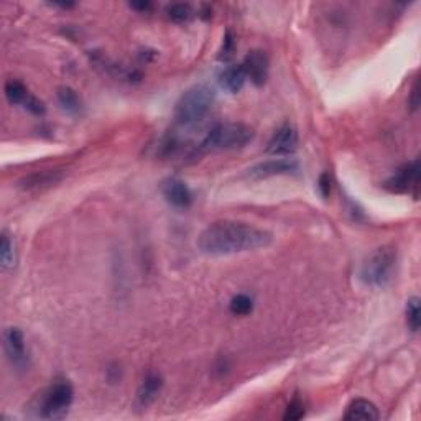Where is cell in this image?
Masks as SVG:
<instances>
[{"label":"cell","mask_w":421,"mask_h":421,"mask_svg":"<svg viewBox=\"0 0 421 421\" xmlns=\"http://www.w3.org/2000/svg\"><path fill=\"white\" fill-rule=\"evenodd\" d=\"M273 235L247 222L219 221L210 224L197 237V248L210 257L234 255L268 247Z\"/></svg>","instance_id":"cell-1"},{"label":"cell","mask_w":421,"mask_h":421,"mask_svg":"<svg viewBox=\"0 0 421 421\" xmlns=\"http://www.w3.org/2000/svg\"><path fill=\"white\" fill-rule=\"evenodd\" d=\"M216 92L208 84H197L188 89L179 97L175 107V120L182 127H193L199 124L214 104Z\"/></svg>","instance_id":"cell-2"},{"label":"cell","mask_w":421,"mask_h":421,"mask_svg":"<svg viewBox=\"0 0 421 421\" xmlns=\"http://www.w3.org/2000/svg\"><path fill=\"white\" fill-rule=\"evenodd\" d=\"M72 386L68 380L53 382L48 389L38 393V397L33 402L32 410L35 411V416L43 420H63L70 411L72 403Z\"/></svg>","instance_id":"cell-3"},{"label":"cell","mask_w":421,"mask_h":421,"mask_svg":"<svg viewBox=\"0 0 421 421\" xmlns=\"http://www.w3.org/2000/svg\"><path fill=\"white\" fill-rule=\"evenodd\" d=\"M397 265V251L392 246L379 247L365 259L360 268V280L367 286L382 288L393 278Z\"/></svg>","instance_id":"cell-4"},{"label":"cell","mask_w":421,"mask_h":421,"mask_svg":"<svg viewBox=\"0 0 421 421\" xmlns=\"http://www.w3.org/2000/svg\"><path fill=\"white\" fill-rule=\"evenodd\" d=\"M253 137L255 132L247 124L224 122L210 128L201 145L206 150H235L251 144Z\"/></svg>","instance_id":"cell-5"},{"label":"cell","mask_w":421,"mask_h":421,"mask_svg":"<svg viewBox=\"0 0 421 421\" xmlns=\"http://www.w3.org/2000/svg\"><path fill=\"white\" fill-rule=\"evenodd\" d=\"M3 351L7 359L17 369H27L30 365V355L25 336L19 328H7L3 331Z\"/></svg>","instance_id":"cell-6"},{"label":"cell","mask_w":421,"mask_h":421,"mask_svg":"<svg viewBox=\"0 0 421 421\" xmlns=\"http://www.w3.org/2000/svg\"><path fill=\"white\" fill-rule=\"evenodd\" d=\"M420 186V165L418 160L408 163L385 183L386 190L392 193H418Z\"/></svg>","instance_id":"cell-7"},{"label":"cell","mask_w":421,"mask_h":421,"mask_svg":"<svg viewBox=\"0 0 421 421\" xmlns=\"http://www.w3.org/2000/svg\"><path fill=\"white\" fill-rule=\"evenodd\" d=\"M298 148V132L291 124H283L268 140L267 152L275 157H286Z\"/></svg>","instance_id":"cell-8"},{"label":"cell","mask_w":421,"mask_h":421,"mask_svg":"<svg viewBox=\"0 0 421 421\" xmlns=\"http://www.w3.org/2000/svg\"><path fill=\"white\" fill-rule=\"evenodd\" d=\"M268 57L265 51L252 50L248 51L247 57L244 58L242 68L246 72L247 79H251L255 86H264L268 77Z\"/></svg>","instance_id":"cell-9"},{"label":"cell","mask_w":421,"mask_h":421,"mask_svg":"<svg viewBox=\"0 0 421 421\" xmlns=\"http://www.w3.org/2000/svg\"><path fill=\"white\" fill-rule=\"evenodd\" d=\"M298 171V163L288 158H273V160L262 161L259 165L252 166L248 170V176L255 179L270 178V176H280V175H290Z\"/></svg>","instance_id":"cell-10"},{"label":"cell","mask_w":421,"mask_h":421,"mask_svg":"<svg viewBox=\"0 0 421 421\" xmlns=\"http://www.w3.org/2000/svg\"><path fill=\"white\" fill-rule=\"evenodd\" d=\"M161 193L171 206L178 209L190 208L193 203V193L188 184L179 178H168L161 183Z\"/></svg>","instance_id":"cell-11"},{"label":"cell","mask_w":421,"mask_h":421,"mask_svg":"<svg viewBox=\"0 0 421 421\" xmlns=\"http://www.w3.org/2000/svg\"><path fill=\"white\" fill-rule=\"evenodd\" d=\"M163 389V379L158 373H150L141 382L139 392H137V405L140 408H147L157 400Z\"/></svg>","instance_id":"cell-12"},{"label":"cell","mask_w":421,"mask_h":421,"mask_svg":"<svg viewBox=\"0 0 421 421\" xmlns=\"http://www.w3.org/2000/svg\"><path fill=\"white\" fill-rule=\"evenodd\" d=\"M246 79L247 77L246 72H244L242 64H232V66H227L226 70L221 72V76H219V83H221L222 88L231 94H237L240 89L244 88V84H246Z\"/></svg>","instance_id":"cell-13"},{"label":"cell","mask_w":421,"mask_h":421,"mask_svg":"<svg viewBox=\"0 0 421 421\" xmlns=\"http://www.w3.org/2000/svg\"><path fill=\"white\" fill-rule=\"evenodd\" d=\"M380 413L377 407L372 402L364 400V398H358L347 407V411L344 413V420H364V421H373L379 420Z\"/></svg>","instance_id":"cell-14"},{"label":"cell","mask_w":421,"mask_h":421,"mask_svg":"<svg viewBox=\"0 0 421 421\" xmlns=\"http://www.w3.org/2000/svg\"><path fill=\"white\" fill-rule=\"evenodd\" d=\"M0 265H2V270H6V272L17 265L15 242L6 231L2 232V240H0Z\"/></svg>","instance_id":"cell-15"},{"label":"cell","mask_w":421,"mask_h":421,"mask_svg":"<svg viewBox=\"0 0 421 421\" xmlns=\"http://www.w3.org/2000/svg\"><path fill=\"white\" fill-rule=\"evenodd\" d=\"M61 176L58 175V171H41V173H35L28 178L23 179V188L25 190H35V188H45L50 184H55L59 182Z\"/></svg>","instance_id":"cell-16"},{"label":"cell","mask_w":421,"mask_h":421,"mask_svg":"<svg viewBox=\"0 0 421 421\" xmlns=\"http://www.w3.org/2000/svg\"><path fill=\"white\" fill-rule=\"evenodd\" d=\"M58 101L66 112L77 114L81 110V99L77 92L71 88H59L58 89Z\"/></svg>","instance_id":"cell-17"},{"label":"cell","mask_w":421,"mask_h":421,"mask_svg":"<svg viewBox=\"0 0 421 421\" xmlns=\"http://www.w3.org/2000/svg\"><path fill=\"white\" fill-rule=\"evenodd\" d=\"M6 96H7L10 104H21V106H23V102L27 101L30 92H28V89L20 83V81L10 79L6 83Z\"/></svg>","instance_id":"cell-18"},{"label":"cell","mask_w":421,"mask_h":421,"mask_svg":"<svg viewBox=\"0 0 421 421\" xmlns=\"http://www.w3.org/2000/svg\"><path fill=\"white\" fill-rule=\"evenodd\" d=\"M166 15L170 20L176 21V23H184V21H190L195 15V10L190 3H171L166 8Z\"/></svg>","instance_id":"cell-19"},{"label":"cell","mask_w":421,"mask_h":421,"mask_svg":"<svg viewBox=\"0 0 421 421\" xmlns=\"http://www.w3.org/2000/svg\"><path fill=\"white\" fill-rule=\"evenodd\" d=\"M229 309L232 315L235 316H247L248 313H252L253 302L247 295H237L231 300Z\"/></svg>","instance_id":"cell-20"},{"label":"cell","mask_w":421,"mask_h":421,"mask_svg":"<svg viewBox=\"0 0 421 421\" xmlns=\"http://www.w3.org/2000/svg\"><path fill=\"white\" fill-rule=\"evenodd\" d=\"M407 324L411 331L420 329V300L416 296L407 303Z\"/></svg>","instance_id":"cell-21"},{"label":"cell","mask_w":421,"mask_h":421,"mask_svg":"<svg viewBox=\"0 0 421 421\" xmlns=\"http://www.w3.org/2000/svg\"><path fill=\"white\" fill-rule=\"evenodd\" d=\"M222 46H221V51H219V59H222V61H226V59H229L232 55H234V50H235V38L234 35H232L231 30H227L224 38H222Z\"/></svg>","instance_id":"cell-22"},{"label":"cell","mask_w":421,"mask_h":421,"mask_svg":"<svg viewBox=\"0 0 421 421\" xmlns=\"http://www.w3.org/2000/svg\"><path fill=\"white\" fill-rule=\"evenodd\" d=\"M304 416V405L302 400H298V398H295L293 402L290 403L286 408V413L283 415V420H290V421H296V420H302Z\"/></svg>","instance_id":"cell-23"},{"label":"cell","mask_w":421,"mask_h":421,"mask_svg":"<svg viewBox=\"0 0 421 421\" xmlns=\"http://www.w3.org/2000/svg\"><path fill=\"white\" fill-rule=\"evenodd\" d=\"M23 107L28 110V112H32L35 115L45 114V104H43L40 99L33 96V94H30V96L27 97V101L23 102Z\"/></svg>","instance_id":"cell-24"},{"label":"cell","mask_w":421,"mask_h":421,"mask_svg":"<svg viewBox=\"0 0 421 421\" xmlns=\"http://www.w3.org/2000/svg\"><path fill=\"white\" fill-rule=\"evenodd\" d=\"M317 190H320V195L324 197H328L331 195V176L328 173H323L320 176V182H317Z\"/></svg>","instance_id":"cell-25"},{"label":"cell","mask_w":421,"mask_h":421,"mask_svg":"<svg viewBox=\"0 0 421 421\" xmlns=\"http://www.w3.org/2000/svg\"><path fill=\"white\" fill-rule=\"evenodd\" d=\"M130 7H132V8H137V10H140V12H147V10H150V8H152V3H150V2L130 3Z\"/></svg>","instance_id":"cell-26"}]
</instances>
